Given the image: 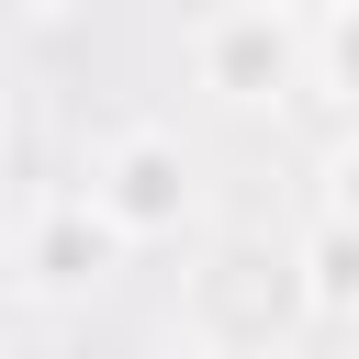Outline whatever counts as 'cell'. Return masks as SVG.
I'll return each instance as SVG.
<instances>
[{
	"label": "cell",
	"instance_id": "1",
	"mask_svg": "<svg viewBox=\"0 0 359 359\" xmlns=\"http://www.w3.org/2000/svg\"><path fill=\"white\" fill-rule=\"evenodd\" d=\"M90 202L112 213L123 247H135V236H180V213H191V157H180L168 135H112L101 168H90Z\"/></svg>",
	"mask_w": 359,
	"mask_h": 359
},
{
	"label": "cell",
	"instance_id": "2",
	"mask_svg": "<svg viewBox=\"0 0 359 359\" xmlns=\"http://www.w3.org/2000/svg\"><path fill=\"white\" fill-rule=\"evenodd\" d=\"M191 56H202V90H224V101H280L292 67H303V22H292V11H213V22L191 34Z\"/></svg>",
	"mask_w": 359,
	"mask_h": 359
},
{
	"label": "cell",
	"instance_id": "3",
	"mask_svg": "<svg viewBox=\"0 0 359 359\" xmlns=\"http://www.w3.org/2000/svg\"><path fill=\"white\" fill-rule=\"evenodd\" d=\"M112 258H123V236H112V213L101 202H45L34 213V236H22V280L34 292H101L112 280Z\"/></svg>",
	"mask_w": 359,
	"mask_h": 359
},
{
	"label": "cell",
	"instance_id": "4",
	"mask_svg": "<svg viewBox=\"0 0 359 359\" xmlns=\"http://www.w3.org/2000/svg\"><path fill=\"white\" fill-rule=\"evenodd\" d=\"M292 292L314 303V314H359V224H314L303 247H292Z\"/></svg>",
	"mask_w": 359,
	"mask_h": 359
},
{
	"label": "cell",
	"instance_id": "5",
	"mask_svg": "<svg viewBox=\"0 0 359 359\" xmlns=\"http://www.w3.org/2000/svg\"><path fill=\"white\" fill-rule=\"evenodd\" d=\"M314 45H325V79H337V90L359 101V11H337V22L314 34Z\"/></svg>",
	"mask_w": 359,
	"mask_h": 359
},
{
	"label": "cell",
	"instance_id": "6",
	"mask_svg": "<svg viewBox=\"0 0 359 359\" xmlns=\"http://www.w3.org/2000/svg\"><path fill=\"white\" fill-rule=\"evenodd\" d=\"M325 180H337V202H325V213H337V224H359V135L337 146V168H325Z\"/></svg>",
	"mask_w": 359,
	"mask_h": 359
},
{
	"label": "cell",
	"instance_id": "7",
	"mask_svg": "<svg viewBox=\"0 0 359 359\" xmlns=\"http://www.w3.org/2000/svg\"><path fill=\"white\" fill-rule=\"evenodd\" d=\"M146 359H213V348H202V337H168V348H146Z\"/></svg>",
	"mask_w": 359,
	"mask_h": 359
}]
</instances>
